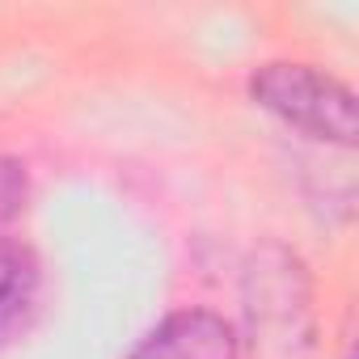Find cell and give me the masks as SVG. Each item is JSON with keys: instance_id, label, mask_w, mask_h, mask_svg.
Wrapping results in <instances>:
<instances>
[{"instance_id": "cell-1", "label": "cell", "mask_w": 359, "mask_h": 359, "mask_svg": "<svg viewBox=\"0 0 359 359\" xmlns=\"http://www.w3.org/2000/svg\"><path fill=\"white\" fill-rule=\"evenodd\" d=\"M237 342L245 359H313L317 287L287 241H258L237 271Z\"/></svg>"}, {"instance_id": "cell-2", "label": "cell", "mask_w": 359, "mask_h": 359, "mask_svg": "<svg viewBox=\"0 0 359 359\" xmlns=\"http://www.w3.org/2000/svg\"><path fill=\"white\" fill-rule=\"evenodd\" d=\"M245 89L262 114H271L279 127L296 131L300 140L317 148L355 152L359 102L342 76L304 60H266L250 72Z\"/></svg>"}, {"instance_id": "cell-3", "label": "cell", "mask_w": 359, "mask_h": 359, "mask_svg": "<svg viewBox=\"0 0 359 359\" xmlns=\"http://www.w3.org/2000/svg\"><path fill=\"white\" fill-rule=\"evenodd\" d=\"M127 359H241V342L224 313L182 304L165 313L127 351Z\"/></svg>"}, {"instance_id": "cell-4", "label": "cell", "mask_w": 359, "mask_h": 359, "mask_svg": "<svg viewBox=\"0 0 359 359\" xmlns=\"http://www.w3.org/2000/svg\"><path fill=\"white\" fill-rule=\"evenodd\" d=\"M39 296H43L39 254L22 237L0 233V351L13 346L30 330L39 313Z\"/></svg>"}, {"instance_id": "cell-5", "label": "cell", "mask_w": 359, "mask_h": 359, "mask_svg": "<svg viewBox=\"0 0 359 359\" xmlns=\"http://www.w3.org/2000/svg\"><path fill=\"white\" fill-rule=\"evenodd\" d=\"M30 203V169L22 156L0 152V224H13Z\"/></svg>"}]
</instances>
